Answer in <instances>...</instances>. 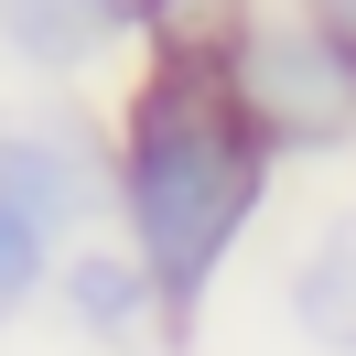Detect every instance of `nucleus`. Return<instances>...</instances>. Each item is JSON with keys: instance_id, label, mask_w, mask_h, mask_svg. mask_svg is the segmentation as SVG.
<instances>
[{"instance_id": "obj_3", "label": "nucleus", "mask_w": 356, "mask_h": 356, "mask_svg": "<svg viewBox=\"0 0 356 356\" xmlns=\"http://www.w3.org/2000/svg\"><path fill=\"white\" fill-rule=\"evenodd\" d=\"M291 313H302V334H324V346H356V216L324 227V248H313L302 281H291Z\"/></svg>"}, {"instance_id": "obj_8", "label": "nucleus", "mask_w": 356, "mask_h": 356, "mask_svg": "<svg viewBox=\"0 0 356 356\" xmlns=\"http://www.w3.org/2000/svg\"><path fill=\"white\" fill-rule=\"evenodd\" d=\"M324 44H334V54L356 65V0H334V11H324Z\"/></svg>"}, {"instance_id": "obj_6", "label": "nucleus", "mask_w": 356, "mask_h": 356, "mask_svg": "<svg viewBox=\"0 0 356 356\" xmlns=\"http://www.w3.org/2000/svg\"><path fill=\"white\" fill-rule=\"evenodd\" d=\"M33 270H44V227H33L22 205H0V313L33 291Z\"/></svg>"}, {"instance_id": "obj_1", "label": "nucleus", "mask_w": 356, "mask_h": 356, "mask_svg": "<svg viewBox=\"0 0 356 356\" xmlns=\"http://www.w3.org/2000/svg\"><path fill=\"white\" fill-rule=\"evenodd\" d=\"M248 205H259V140L227 119L216 87L162 76L130 130V216H140V259H152L173 313H195L205 270L227 259Z\"/></svg>"}, {"instance_id": "obj_7", "label": "nucleus", "mask_w": 356, "mask_h": 356, "mask_svg": "<svg viewBox=\"0 0 356 356\" xmlns=\"http://www.w3.org/2000/svg\"><path fill=\"white\" fill-rule=\"evenodd\" d=\"M76 302H87V324H119V313L140 302V281H119V259H87L76 270Z\"/></svg>"}, {"instance_id": "obj_2", "label": "nucleus", "mask_w": 356, "mask_h": 356, "mask_svg": "<svg viewBox=\"0 0 356 356\" xmlns=\"http://www.w3.org/2000/svg\"><path fill=\"white\" fill-rule=\"evenodd\" d=\"M248 97H259V119H281V130H346L356 119V65L334 44H291V33H259L248 44Z\"/></svg>"}, {"instance_id": "obj_4", "label": "nucleus", "mask_w": 356, "mask_h": 356, "mask_svg": "<svg viewBox=\"0 0 356 356\" xmlns=\"http://www.w3.org/2000/svg\"><path fill=\"white\" fill-rule=\"evenodd\" d=\"M108 22H119V0H11V44H33V54H87Z\"/></svg>"}, {"instance_id": "obj_5", "label": "nucleus", "mask_w": 356, "mask_h": 356, "mask_svg": "<svg viewBox=\"0 0 356 356\" xmlns=\"http://www.w3.org/2000/svg\"><path fill=\"white\" fill-rule=\"evenodd\" d=\"M0 205H22V216H65L76 184L54 152H33V140H0Z\"/></svg>"}]
</instances>
